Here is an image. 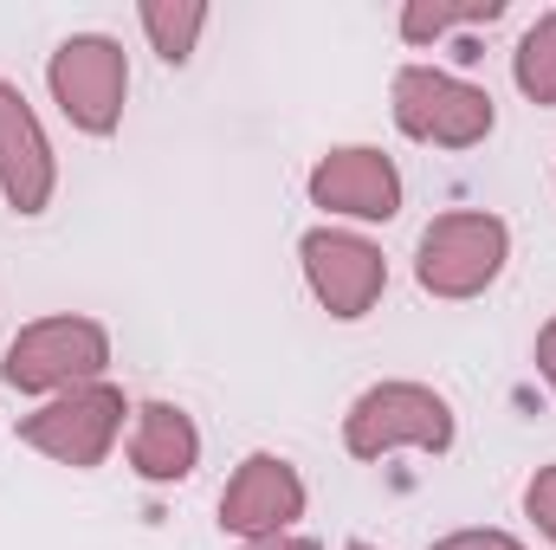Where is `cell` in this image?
Segmentation results:
<instances>
[{
    "label": "cell",
    "mask_w": 556,
    "mask_h": 550,
    "mask_svg": "<svg viewBox=\"0 0 556 550\" xmlns=\"http://www.w3.org/2000/svg\"><path fill=\"white\" fill-rule=\"evenodd\" d=\"M427 550H525L511 532H485V525H466V532H446V538H433Z\"/></svg>",
    "instance_id": "cell-16"
},
{
    "label": "cell",
    "mask_w": 556,
    "mask_h": 550,
    "mask_svg": "<svg viewBox=\"0 0 556 550\" xmlns=\"http://www.w3.org/2000/svg\"><path fill=\"white\" fill-rule=\"evenodd\" d=\"M395 130L433 149H479L498 124V104L485 85H466L440 65H402L395 72Z\"/></svg>",
    "instance_id": "cell-5"
},
{
    "label": "cell",
    "mask_w": 556,
    "mask_h": 550,
    "mask_svg": "<svg viewBox=\"0 0 556 550\" xmlns=\"http://www.w3.org/2000/svg\"><path fill=\"white\" fill-rule=\"evenodd\" d=\"M505 260H511V227L485 208H453V214L427 221V234L415 247V278L427 298L466 304L505 273Z\"/></svg>",
    "instance_id": "cell-3"
},
{
    "label": "cell",
    "mask_w": 556,
    "mask_h": 550,
    "mask_svg": "<svg viewBox=\"0 0 556 550\" xmlns=\"http://www.w3.org/2000/svg\"><path fill=\"white\" fill-rule=\"evenodd\" d=\"M104 370H111V330L85 311H52V317L20 324L0 357V383L20 396H39V402L104 383Z\"/></svg>",
    "instance_id": "cell-1"
},
{
    "label": "cell",
    "mask_w": 556,
    "mask_h": 550,
    "mask_svg": "<svg viewBox=\"0 0 556 550\" xmlns=\"http://www.w3.org/2000/svg\"><path fill=\"white\" fill-rule=\"evenodd\" d=\"M124 389L117 383H85V389H65L52 402H39L33 414H20V447L46 453L52 466H72V473H91L111 460L117 434H124Z\"/></svg>",
    "instance_id": "cell-6"
},
{
    "label": "cell",
    "mask_w": 556,
    "mask_h": 550,
    "mask_svg": "<svg viewBox=\"0 0 556 550\" xmlns=\"http://www.w3.org/2000/svg\"><path fill=\"white\" fill-rule=\"evenodd\" d=\"M492 20H505V0H408L402 7V39L427 46V39L466 33V26H492Z\"/></svg>",
    "instance_id": "cell-13"
},
{
    "label": "cell",
    "mask_w": 556,
    "mask_h": 550,
    "mask_svg": "<svg viewBox=\"0 0 556 550\" xmlns=\"http://www.w3.org/2000/svg\"><path fill=\"white\" fill-rule=\"evenodd\" d=\"M459 434L453 402L427 383H376L343 414V453L350 460H389L402 447L415 453H446Z\"/></svg>",
    "instance_id": "cell-2"
},
{
    "label": "cell",
    "mask_w": 556,
    "mask_h": 550,
    "mask_svg": "<svg viewBox=\"0 0 556 550\" xmlns=\"http://www.w3.org/2000/svg\"><path fill=\"white\" fill-rule=\"evenodd\" d=\"M343 550H376V545H363V538H356V545H343Z\"/></svg>",
    "instance_id": "cell-19"
},
{
    "label": "cell",
    "mask_w": 556,
    "mask_h": 550,
    "mask_svg": "<svg viewBox=\"0 0 556 550\" xmlns=\"http://www.w3.org/2000/svg\"><path fill=\"white\" fill-rule=\"evenodd\" d=\"M538 376L551 383V396H556V311L544 317V330H538Z\"/></svg>",
    "instance_id": "cell-17"
},
{
    "label": "cell",
    "mask_w": 556,
    "mask_h": 550,
    "mask_svg": "<svg viewBox=\"0 0 556 550\" xmlns=\"http://www.w3.org/2000/svg\"><path fill=\"white\" fill-rule=\"evenodd\" d=\"M304 518V479L285 453H247L220 492V532L240 545H266L291 538V525Z\"/></svg>",
    "instance_id": "cell-8"
},
{
    "label": "cell",
    "mask_w": 556,
    "mask_h": 550,
    "mask_svg": "<svg viewBox=\"0 0 556 550\" xmlns=\"http://www.w3.org/2000/svg\"><path fill=\"white\" fill-rule=\"evenodd\" d=\"M130 466L149 486H175L201 466V427L181 402H142L130 409Z\"/></svg>",
    "instance_id": "cell-11"
},
{
    "label": "cell",
    "mask_w": 556,
    "mask_h": 550,
    "mask_svg": "<svg viewBox=\"0 0 556 550\" xmlns=\"http://www.w3.org/2000/svg\"><path fill=\"white\" fill-rule=\"evenodd\" d=\"M525 512H531V525L556 545V460L531 473V486H525Z\"/></svg>",
    "instance_id": "cell-15"
},
{
    "label": "cell",
    "mask_w": 556,
    "mask_h": 550,
    "mask_svg": "<svg viewBox=\"0 0 556 550\" xmlns=\"http://www.w3.org/2000/svg\"><path fill=\"white\" fill-rule=\"evenodd\" d=\"M46 91L78 137H117L130 98V59L111 33H72L46 59Z\"/></svg>",
    "instance_id": "cell-4"
},
{
    "label": "cell",
    "mask_w": 556,
    "mask_h": 550,
    "mask_svg": "<svg viewBox=\"0 0 556 550\" xmlns=\"http://www.w3.org/2000/svg\"><path fill=\"white\" fill-rule=\"evenodd\" d=\"M240 550H324L317 538H266V545H240Z\"/></svg>",
    "instance_id": "cell-18"
},
{
    "label": "cell",
    "mask_w": 556,
    "mask_h": 550,
    "mask_svg": "<svg viewBox=\"0 0 556 550\" xmlns=\"http://www.w3.org/2000/svg\"><path fill=\"white\" fill-rule=\"evenodd\" d=\"M511 78L538 111H556V7L525 26V39L511 52Z\"/></svg>",
    "instance_id": "cell-14"
},
{
    "label": "cell",
    "mask_w": 556,
    "mask_h": 550,
    "mask_svg": "<svg viewBox=\"0 0 556 550\" xmlns=\"http://www.w3.org/2000/svg\"><path fill=\"white\" fill-rule=\"evenodd\" d=\"M137 20H142V33H149V46H155L162 65H188L194 46H201V33H207V7L201 0H142Z\"/></svg>",
    "instance_id": "cell-12"
},
{
    "label": "cell",
    "mask_w": 556,
    "mask_h": 550,
    "mask_svg": "<svg viewBox=\"0 0 556 550\" xmlns=\"http://www.w3.org/2000/svg\"><path fill=\"white\" fill-rule=\"evenodd\" d=\"M0 195L13 214H46L59 195V155L39 124V111L26 104V91L13 78H0Z\"/></svg>",
    "instance_id": "cell-10"
},
{
    "label": "cell",
    "mask_w": 556,
    "mask_h": 550,
    "mask_svg": "<svg viewBox=\"0 0 556 550\" xmlns=\"http://www.w3.org/2000/svg\"><path fill=\"white\" fill-rule=\"evenodd\" d=\"M311 208L343 221H395L402 214V168L376 142H337L311 168Z\"/></svg>",
    "instance_id": "cell-9"
},
{
    "label": "cell",
    "mask_w": 556,
    "mask_h": 550,
    "mask_svg": "<svg viewBox=\"0 0 556 550\" xmlns=\"http://www.w3.org/2000/svg\"><path fill=\"white\" fill-rule=\"evenodd\" d=\"M298 266H304L311 298H317L330 317H343V324L369 317V311L382 304V291H389V260H382V247L363 240V234H350V227H311V234L298 240Z\"/></svg>",
    "instance_id": "cell-7"
}]
</instances>
